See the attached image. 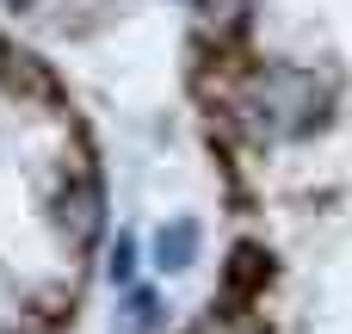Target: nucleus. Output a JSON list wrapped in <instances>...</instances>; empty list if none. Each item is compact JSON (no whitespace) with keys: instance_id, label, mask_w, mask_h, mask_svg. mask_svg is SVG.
Returning <instances> with one entry per match:
<instances>
[{"instance_id":"obj_4","label":"nucleus","mask_w":352,"mask_h":334,"mask_svg":"<svg viewBox=\"0 0 352 334\" xmlns=\"http://www.w3.org/2000/svg\"><path fill=\"white\" fill-rule=\"evenodd\" d=\"M130 260H136V248H130V236H118V248H111V279H130Z\"/></svg>"},{"instance_id":"obj_2","label":"nucleus","mask_w":352,"mask_h":334,"mask_svg":"<svg viewBox=\"0 0 352 334\" xmlns=\"http://www.w3.org/2000/svg\"><path fill=\"white\" fill-rule=\"evenodd\" d=\"M62 223L74 229V242H93L99 236V186H74L62 198Z\"/></svg>"},{"instance_id":"obj_1","label":"nucleus","mask_w":352,"mask_h":334,"mask_svg":"<svg viewBox=\"0 0 352 334\" xmlns=\"http://www.w3.org/2000/svg\"><path fill=\"white\" fill-rule=\"evenodd\" d=\"M192 254H198V223H186V217H179V223H167V229L155 236V260H161L167 273H186V267H192Z\"/></svg>"},{"instance_id":"obj_5","label":"nucleus","mask_w":352,"mask_h":334,"mask_svg":"<svg viewBox=\"0 0 352 334\" xmlns=\"http://www.w3.org/2000/svg\"><path fill=\"white\" fill-rule=\"evenodd\" d=\"M6 6H31V0H6Z\"/></svg>"},{"instance_id":"obj_3","label":"nucleus","mask_w":352,"mask_h":334,"mask_svg":"<svg viewBox=\"0 0 352 334\" xmlns=\"http://www.w3.org/2000/svg\"><path fill=\"white\" fill-rule=\"evenodd\" d=\"M254 279H260V248H241V254H235V273H229V285H235V291H248Z\"/></svg>"}]
</instances>
